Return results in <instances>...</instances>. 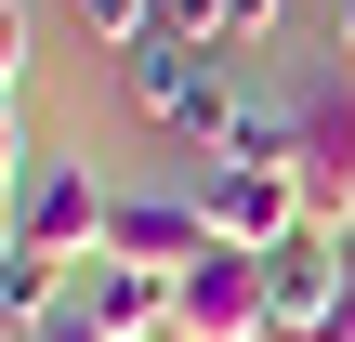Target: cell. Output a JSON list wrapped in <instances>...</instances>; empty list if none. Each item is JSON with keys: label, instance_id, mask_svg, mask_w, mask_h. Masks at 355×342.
Here are the masks:
<instances>
[{"label": "cell", "instance_id": "5", "mask_svg": "<svg viewBox=\"0 0 355 342\" xmlns=\"http://www.w3.org/2000/svg\"><path fill=\"white\" fill-rule=\"evenodd\" d=\"M263 290H277V330H290V342H316V316L355 290L343 224H303V237H277V250H263Z\"/></svg>", "mask_w": 355, "mask_h": 342}, {"label": "cell", "instance_id": "8", "mask_svg": "<svg viewBox=\"0 0 355 342\" xmlns=\"http://www.w3.org/2000/svg\"><path fill=\"white\" fill-rule=\"evenodd\" d=\"M40 316H66V264H40V250H13V264H0V342H26Z\"/></svg>", "mask_w": 355, "mask_h": 342}, {"label": "cell", "instance_id": "10", "mask_svg": "<svg viewBox=\"0 0 355 342\" xmlns=\"http://www.w3.org/2000/svg\"><path fill=\"white\" fill-rule=\"evenodd\" d=\"M26 79V13H0V92Z\"/></svg>", "mask_w": 355, "mask_h": 342}, {"label": "cell", "instance_id": "14", "mask_svg": "<svg viewBox=\"0 0 355 342\" xmlns=\"http://www.w3.org/2000/svg\"><path fill=\"white\" fill-rule=\"evenodd\" d=\"M329 13H343V66H355V0H329Z\"/></svg>", "mask_w": 355, "mask_h": 342}, {"label": "cell", "instance_id": "2", "mask_svg": "<svg viewBox=\"0 0 355 342\" xmlns=\"http://www.w3.org/2000/svg\"><path fill=\"white\" fill-rule=\"evenodd\" d=\"M171 342H277V290H263V250H198L171 277Z\"/></svg>", "mask_w": 355, "mask_h": 342}, {"label": "cell", "instance_id": "12", "mask_svg": "<svg viewBox=\"0 0 355 342\" xmlns=\"http://www.w3.org/2000/svg\"><path fill=\"white\" fill-rule=\"evenodd\" d=\"M316 342H355V290H343V303H329V316H316Z\"/></svg>", "mask_w": 355, "mask_h": 342}, {"label": "cell", "instance_id": "13", "mask_svg": "<svg viewBox=\"0 0 355 342\" xmlns=\"http://www.w3.org/2000/svg\"><path fill=\"white\" fill-rule=\"evenodd\" d=\"M0 185H26V171H13V92H0Z\"/></svg>", "mask_w": 355, "mask_h": 342}, {"label": "cell", "instance_id": "15", "mask_svg": "<svg viewBox=\"0 0 355 342\" xmlns=\"http://www.w3.org/2000/svg\"><path fill=\"white\" fill-rule=\"evenodd\" d=\"M0 13H13V0H0Z\"/></svg>", "mask_w": 355, "mask_h": 342}, {"label": "cell", "instance_id": "6", "mask_svg": "<svg viewBox=\"0 0 355 342\" xmlns=\"http://www.w3.org/2000/svg\"><path fill=\"white\" fill-rule=\"evenodd\" d=\"M290 171H303V211L355 237V92H329V105H303V158H290Z\"/></svg>", "mask_w": 355, "mask_h": 342}, {"label": "cell", "instance_id": "4", "mask_svg": "<svg viewBox=\"0 0 355 342\" xmlns=\"http://www.w3.org/2000/svg\"><path fill=\"white\" fill-rule=\"evenodd\" d=\"M105 224H119V198H105L79 158H40V171H26V250H40V264H105Z\"/></svg>", "mask_w": 355, "mask_h": 342}, {"label": "cell", "instance_id": "9", "mask_svg": "<svg viewBox=\"0 0 355 342\" xmlns=\"http://www.w3.org/2000/svg\"><path fill=\"white\" fill-rule=\"evenodd\" d=\"M158 13H171V0H79V26H92L105 53H145V40H158Z\"/></svg>", "mask_w": 355, "mask_h": 342}, {"label": "cell", "instance_id": "1", "mask_svg": "<svg viewBox=\"0 0 355 342\" xmlns=\"http://www.w3.org/2000/svg\"><path fill=\"white\" fill-rule=\"evenodd\" d=\"M119 66H132V105H145L158 132H184V145H211V158L237 145L250 92L224 79V53H211V40H171V26H158V40H145V53H119Z\"/></svg>", "mask_w": 355, "mask_h": 342}, {"label": "cell", "instance_id": "11", "mask_svg": "<svg viewBox=\"0 0 355 342\" xmlns=\"http://www.w3.org/2000/svg\"><path fill=\"white\" fill-rule=\"evenodd\" d=\"M26 342H105V330H92V316L66 303V316H40V330H26Z\"/></svg>", "mask_w": 355, "mask_h": 342}, {"label": "cell", "instance_id": "3", "mask_svg": "<svg viewBox=\"0 0 355 342\" xmlns=\"http://www.w3.org/2000/svg\"><path fill=\"white\" fill-rule=\"evenodd\" d=\"M198 211H211V237H224V250H277V237H303V224H316L290 158H211V198H198Z\"/></svg>", "mask_w": 355, "mask_h": 342}, {"label": "cell", "instance_id": "7", "mask_svg": "<svg viewBox=\"0 0 355 342\" xmlns=\"http://www.w3.org/2000/svg\"><path fill=\"white\" fill-rule=\"evenodd\" d=\"M79 316H92L105 342H158L171 330V277H158V264H105V277L79 290Z\"/></svg>", "mask_w": 355, "mask_h": 342}]
</instances>
